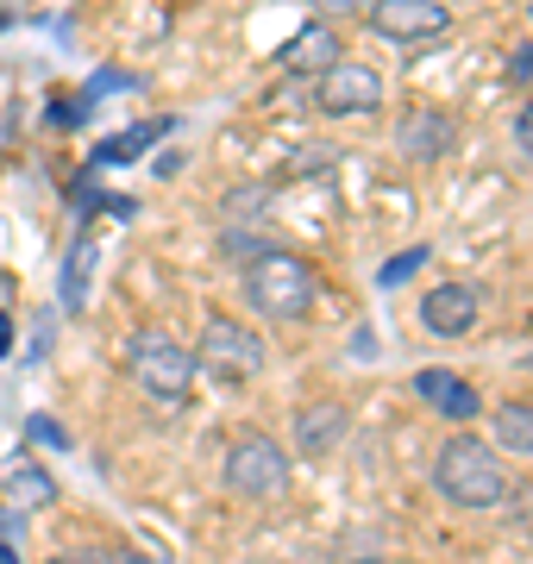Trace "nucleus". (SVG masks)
<instances>
[{
    "instance_id": "nucleus-18",
    "label": "nucleus",
    "mask_w": 533,
    "mask_h": 564,
    "mask_svg": "<svg viewBox=\"0 0 533 564\" xmlns=\"http://www.w3.org/2000/svg\"><path fill=\"white\" fill-rule=\"evenodd\" d=\"M25 440H32V445H51V452H76L69 426H63V421H44V414H32V421H25Z\"/></svg>"
},
{
    "instance_id": "nucleus-24",
    "label": "nucleus",
    "mask_w": 533,
    "mask_h": 564,
    "mask_svg": "<svg viewBox=\"0 0 533 564\" xmlns=\"http://www.w3.org/2000/svg\"><path fill=\"white\" fill-rule=\"evenodd\" d=\"M320 7H327V13H365L370 0H320Z\"/></svg>"
},
{
    "instance_id": "nucleus-14",
    "label": "nucleus",
    "mask_w": 533,
    "mask_h": 564,
    "mask_svg": "<svg viewBox=\"0 0 533 564\" xmlns=\"http://www.w3.org/2000/svg\"><path fill=\"white\" fill-rule=\"evenodd\" d=\"M395 144H402L414 163H433L452 144V120H446V113H433V107H427V113H409L402 132H395Z\"/></svg>"
},
{
    "instance_id": "nucleus-25",
    "label": "nucleus",
    "mask_w": 533,
    "mask_h": 564,
    "mask_svg": "<svg viewBox=\"0 0 533 564\" xmlns=\"http://www.w3.org/2000/svg\"><path fill=\"white\" fill-rule=\"evenodd\" d=\"M113 564H151L144 552H126V545H113Z\"/></svg>"
},
{
    "instance_id": "nucleus-19",
    "label": "nucleus",
    "mask_w": 533,
    "mask_h": 564,
    "mask_svg": "<svg viewBox=\"0 0 533 564\" xmlns=\"http://www.w3.org/2000/svg\"><path fill=\"white\" fill-rule=\"evenodd\" d=\"M107 88H132V76L126 69H101V76H88V88H83V107H95L107 95Z\"/></svg>"
},
{
    "instance_id": "nucleus-5",
    "label": "nucleus",
    "mask_w": 533,
    "mask_h": 564,
    "mask_svg": "<svg viewBox=\"0 0 533 564\" xmlns=\"http://www.w3.org/2000/svg\"><path fill=\"white\" fill-rule=\"evenodd\" d=\"M202 364H207V370H220L226 383L258 377V370H264V339H258L246 321H226V314H214V321L202 326Z\"/></svg>"
},
{
    "instance_id": "nucleus-4",
    "label": "nucleus",
    "mask_w": 533,
    "mask_h": 564,
    "mask_svg": "<svg viewBox=\"0 0 533 564\" xmlns=\"http://www.w3.org/2000/svg\"><path fill=\"white\" fill-rule=\"evenodd\" d=\"M126 370L144 383V395H157V402H183L188 383H195V358H188L176 339L164 333H132L126 339Z\"/></svg>"
},
{
    "instance_id": "nucleus-10",
    "label": "nucleus",
    "mask_w": 533,
    "mask_h": 564,
    "mask_svg": "<svg viewBox=\"0 0 533 564\" xmlns=\"http://www.w3.org/2000/svg\"><path fill=\"white\" fill-rule=\"evenodd\" d=\"M346 402H308L302 414H295V452H308V458H320V452H333V445L346 440Z\"/></svg>"
},
{
    "instance_id": "nucleus-8",
    "label": "nucleus",
    "mask_w": 533,
    "mask_h": 564,
    "mask_svg": "<svg viewBox=\"0 0 533 564\" xmlns=\"http://www.w3.org/2000/svg\"><path fill=\"white\" fill-rule=\"evenodd\" d=\"M421 326L439 333V339H458V333H471L477 326V289L471 282H439L421 295Z\"/></svg>"
},
{
    "instance_id": "nucleus-9",
    "label": "nucleus",
    "mask_w": 533,
    "mask_h": 564,
    "mask_svg": "<svg viewBox=\"0 0 533 564\" xmlns=\"http://www.w3.org/2000/svg\"><path fill=\"white\" fill-rule=\"evenodd\" d=\"M414 395L433 408V414H446V421H477L483 414V395H477L465 377H452V370H439V364H427V370H414Z\"/></svg>"
},
{
    "instance_id": "nucleus-2",
    "label": "nucleus",
    "mask_w": 533,
    "mask_h": 564,
    "mask_svg": "<svg viewBox=\"0 0 533 564\" xmlns=\"http://www.w3.org/2000/svg\"><path fill=\"white\" fill-rule=\"evenodd\" d=\"M246 302L264 314V321H295L314 307V270L295 251H276L264 245L258 258L246 263Z\"/></svg>"
},
{
    "instance_id": "nucleus-27",
    "label": "nucleus",
    "mask_w": 533,
    "mask_h": 564,
    "mask_svg": "<svg viewBox=\"0 0 533 564\" xmlns=\"http://www.w3.org/2000/svg\"><path fill=\"white\" fill-rule=\"evenodd\" d=\"M358 564H383V558H358Z\"/></svg>"
},
{
    "instance_id": "nucleus-28",
    "label": "nucleus",
    "mask_w": 533,
    "mask_h": 564,
    "mask_svg": "<svg viewBox=\"0 0 533 564\" xmlns=\"http://www.w3.org/2000/svg\"><path fill=\"white\" fill-rule=\"evenodd\" d=\"M0 25H7V20H0Z\"/></svg>"
},
{
    "instance_id": "nucleus-26",
    "label": "nucleus",
    "mask_w": 533,
    "mask_h": 564,
    "mask_svg": "<svg viewBox=\"0 0 533 564\" xmlns=\"http://www.w3.org/2000/svg\"><path fill=\"white\" fill-rule=\"evenodd\" d=\"M0 564H20V552H13V545H0Z\"/></svg>"
},
{
    "instance_id": "nucleus-21",
    "label": "nucleus",
    "mask_w": 533,
    "mask_h": 564,
    "mask_svg": "<svg viewBox=\"0 0 533 564\" xmlns=\"http://www.w3.org/2000/svg\"><path fill=\"white\" fill-rule=\"evenodd\" d=\"M514 144H521V151H533V101L514 113Z\"/></svg>"
},
{
    "instance_id": "nucleus-15",
    "label": "nucleus",
    "mask_w": 533,
    "mask_h": 564,
    "mask_svg": "<svg viewBox=\"0 0 533 564\" xmlns=\"http://www.w3.org/2000/svg\"><path fill=\"white\" fill-rule=\"evenodd\" d=\"M0 496H7L13 508H44L51 496H57V484H51V470H44V464L20 458L13 470H7V484H0Z\"/></svg>"
},
{
    "instance_id": "nucleus-13",
    "label": "nucleus",
    "mask_w": 533,
    "mask_h": 564,
    "mask_svg": "<svg viewBox=\"0 0 533 564\" xmlns=\"http://www.w3.org/2000/svg\"><path fill=\"white\" fill-rule=\"evenodd\" d=\"M88 289H95V239H76L69 245V258H63V282H57V302L63 314H83L88 307Z\"/></svg>"
},
{
    "instance_id": "nucleus-22",
    "label": "nucleus",
    "mask_w": 533,
    "mask_h": 564,
    "mask_svg": "<svg viewBox=\"0 0 533 564\" xmlns=\"http://www.w3.org/2000/svg\"><path fill=\"white\" fill-rule=\"evenodd\" d=\"M533 76V51H514L509 57V82H527Z\"/></svg>"
},
{
    "instance_id": "nucleus-11",
    "label": "nucleus",
    "mask_w": 533,
    "mask_h": 564,
    "mask_svg": "<svg viewBox=\"0 0 533 564\" xmlns=\"http://www.w3.org/2000/svg\"><path fill=\"white\" fill-rule=\"evenodd\" d=\"M176 126H183L176 113H164V120H144V126H126V132H113V139L95 144V163H139L144 151H151L157 139H170Z\"/></svg>"
},
{
    "instance_id": "nucleus-16",
    "label": "nucleus",
    "mask_w": 533,
    "mask_h": 564,
    "mask_svg": "<svg viewBox=\"0 0 533 564\" xmlns=\"http://www.w3.org/2000/svg\"><path fill=\"white\" fill-rule=\"evenodd\" d=\"M496 445H509V452H527L533 458V408L527 402H502L496 408Z\"/></svg>"
},
{
    "instance_id": "nucleus-12",
    "label": "nucleus",
    "mask_w": 533,
    "mask_h": 564,
    "mask_svg": "<svg viewBox=\"0 0 533 564\" xmlns=\"http://www.w3.org/2000/svg\"><path fill=\"white\" fill-rule=\"evenodd\" d=\"M283 63L295 69V76H327L333 63H339V39H333V25H327V20H314L308 32H302V39L283 51Z\"/></svg>"
},
{
    "instance_id": "nucleus-6",
    "label": "nucleus",
    "mask_w": 533,
    "mask_h": 564,
    "mask_svg": "<svg viewBox=\"0 0 533 564\" xmlns=\"http://www.w3.org/2000/svg\"><path fill=\"white\" fill-rule=\"evenodd\" d=\"M314 101H320V113H333V120H346V113H377V107H383V76H377L370 63H333L327 76L314 82Z\"/></svg>"
},
{
    "instance_id": "nucleus-20",
    "label": "nucleus",
    "mask_w": 533,
    "mask_h": 564,
    "mask_svg": "<svg viewBox=\"0 0 533 564\" xmlns=\"http://www.w3.org/2000/svg\"><path fill=\"white\" fill-rule=\"evenodd\" d=\"M63 564H113V545H76L63 552Z\"/></svg>"
},
{
    "instance_id": "nucleus-3",
    "label": "nucleus",
    "mask_w": 533,
    "mask_h": 564,
    "mask_svg": "<svg viewBox=\"0 0 533 564\" xmlns=\"http://www.w3.org/2000/svg\"><path fill=\"white\" fill-rule=\"evenodd\" d=\"M226 489L246 502H276L289 489V452L264 433H239L226 452Z\"/></svg>"
},
{
    "instance_id": "nucleus-7",
    "label": "nucleus",
    "mask_w": 533,
    "mask_h": 564,
    "mask_svg": "<svg viewBox=\"0 0 533 564\" xmlns=\"http://www.w3.org/2000/svg\"><path fill=\"white\" fill-rule=\"evenodd\" d=\"M370 32L395 44H427L446 32V7L439 0H370Z\"/></svg>"
},
{
    "instance_id": "nucleus-23",
    "label": "nucleus",
    "mask_w": 533,
    "mask_h": 564,
    "mask_svg": "<svg viewBox=\"0 0 533 564\" xmlns=\"http://www.w3.org/2000/svg\"><path fill=\"white\" fill-rule=\"evenodd\" d=\"M0 358H13V314L0 307Z\"/></svg>"
},
{
    "instance_id": "nucleus-29",
    "label": "nucleus",
    "mask_w": 533,
    "mask_h": 564,
    "mask_svg": "<svg viewBox=\"0 0 533 564\" xmlns=\"http://www.w3.org/2000/svg\"><path fill=\"white\" fill-rule=\"evenodd\" d=\"M527 364H533V358H527Z\"/></svg>"
},
{
    "instance_id": "nucleus-1",
    "label": "nucleus",
    "mask_w": 533,
    "mask_h": 564,
    "mask_svg": "<svg viewBox=\"0 0 533 564\" xmlns=\"http://www.w3.org/2000/svg\"><path fill=\"white\" fill-rule=\"evenodd\" d=\"M433 489L458 508H496V502H509V470L496 464V452L483 440L458 433L439 452V464H433Z\"/></svg>"
},
{
    "instance_id": "nucleus-17",
    "label": "nucleus",
    "mask_w": 533,
    "mask_h": 564,
    "mask_svg": "<svg viewBox=\"0 0 533 564\" xmlns=\"http://www.w3.org/2000/svg\"><path fill=\"white\" fill-rule=\"evenodd\" d=\"M427 258H433L427 245H409L402 258H390V263H383V270H377V282H383V289H395V282H409V276H414V270H421V263H427Z\"/></svg>"
}]
</instances>
